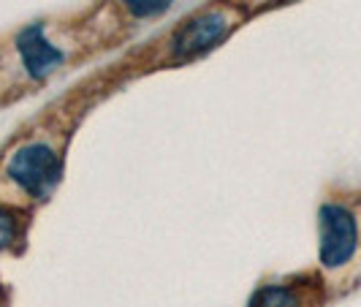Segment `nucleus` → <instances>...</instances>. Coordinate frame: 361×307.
<instances>
[{"label": "nucleus", "instance_id": "obj_1", "mask_svg": "<svg viewBox=\"0 0 361 307\" xmlns=\"http://www.w3.org/2000/svg\"><path fill=\"white\" fill-rule=\"evenodd\" d=\"M318 264L329 286L353 283L361 272V215L345 201H324L318 212Z\"/></svg>", "mask_w": 361, "mask_h": 307}, {"label": "nucleus", "instance_id": "obj_2", "mask_svg": "<svg viewBox=\"0 0 361 307\" xmlns=\"http://www.w3.org/2000/svg\"><path fill=\"white\" fill-rule=\"evenodd\" d=\"M0 174L22 199L44 201L63 177V150L49 136H30L3 158Z\"/></svg>", "mask_w": 361, "mask_h": 307}, {"label": "nucleus", "instance_id": "obj_3", "mask_svg": "<svg viewBox=\"0 0 361 307\" xmlns=\"http://www.w3.org/2000/svg\"><path fill=\"white\" fill-rule=\"evenodd\" d=\"M236 25V11L228 6L207 8L196 17L185 19L171 33L163 57L169 63H188L201 54L212 52L217 44H223Z\"/></svg>", "mask_w": 361, "mask_h": 307}, {"label": "nucleus", "instance_id": "obj_4", "mask_svg": "<svg viewBox=\"0 0 361 307\" xmlns=\"http://www.w3.org/2000/svg\"><path fill=\"white\" fill-rule=\"evenodd\" d=\"M324 286L326 283L318 277H293L269 283L255 291L250 307H321Z\"/></svg>", "mask_w": 361, "mask_h": 307}, {"label": "nucleus", "instance_id": "obj_5", "mask_svg": "<svg viewBox=\"0 0 361 307\" xmlns=\"http://www.w3.org/2000/svg\"><path fill=\"white\" fill-rule=\"evenodd\" d=\"M17 52H19V57H22L25 71L30 73L33 79H47V76H49L57 66H63V60H66L63 49H57L52 41L47 38L41 25H30V28H25V30L19 33Z\"/></svg>", "mask_w": 361, "mask_h": 307}, {"label": "nucleus", "instance_id": "obj_6", "mask_svg": "<svg viewBox=\"0 0 361 307\" xmlns=\"http://www.w3.org/2000/svg\"><path fill=\"white\" fill-rule=\"evenodd\" d=\"M19 217L14 210H8L6 204H0V253L14 251L19 245Z\"/></svg>", "mask_w": 361, "mask_h": 307}, {"label": "nucleus", "instance_id": "obj_7", "mask_svg": "<svg viewBox=\"0 0 361 307\" xmlns=\"http://www.w3.org/2000/svg\"><path fill=\"white\" fill-rule=\"evenodd\" d=\"M123 6H126L128 11L133 14V17H158V14H163L174 0H120Z\"/></svg>", "mask_w": 361, "mask_h": 307}, {"label": "nucleus", "instance_id": "obj_8", "mask_svg": "<svg viewBox=\"0 0 361 307\" xmlns=\"http://www.w3.org/2000/svg\"><path fill=\"white\" fill-rule=\"evenodd\" d=\"M255 6H261V3H267V6H283V3H290V0H253Z\"/></svg>", "mask_w": 361, "mask_h": 307}, {"label": "nucleus", "instance_id": "obj_9", "mask_svg": "<svg viewBox=\"0 0 361 307\" xmlns=\"http://www.w3.org/2000/svg\"><path fill=\"white\" fill-rule=\"evenodd\" d=\"M0 307H6V296H3V291H0Z\"/></svg>", "mask_w": 361, "mask_h": 307}]
</instances>
